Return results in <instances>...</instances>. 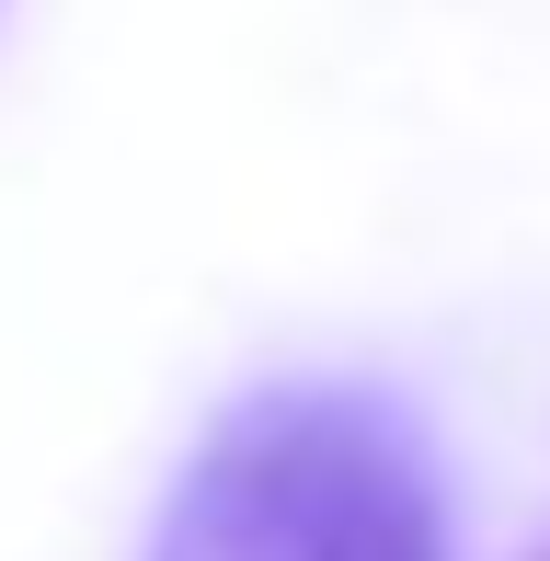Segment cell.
<instances>
[{"instance_id": "7a4b0ae2", "label": "cell", "mask_w": 550, "mask_h": 561, "mask_svg": "<svg viewBox=\"0 0 550 561\" xmlns=\"http://www.w3.org/2000/svg\"><path fill=\"white\" fill-rule=\"evenodd\" d=\"M539 561H550V550H539Z\"/></svg>"}, {"instance_id": "6da1fadb", "label": "cell", "mask_w": 550, "mask_h": 561, "mask_svg": "<svg viewBox=\"0 0 550 561\" xmlns=\"http://www.w3.org/2000/svg\"><path fill=\"white\" fill-rule=\"evenodd\" d=\"M149 561H447V516L379 401L264 390L172 481Z\"/></svg>"}]
</instances>
